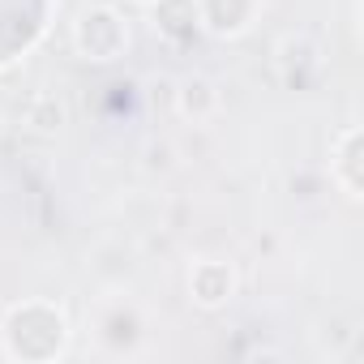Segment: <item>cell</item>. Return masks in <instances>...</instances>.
<instances>
[{
  "instance_id": "7",
  "label": "cell",
  "mask_w": 364,
  "mask_h": 364,
  "mask_svg": "<svg viewBox=\"0 0 364 364\" xmlns=\"http://www.w3.org/2000/svg\"><path fill=\"white\" fill-rule=\"evenodd\" d=\"M176 112L185 116V120H193V124L210 120V116L219 112V90H215V82L202 77V73L180 77V86H176Z\"/></svg>"
},
{
  "instance_id": "3",
  "label": "cell",
  "mask_w": 364,
  "mask_h": 364,
  "mask_svg": "<svg viewBox=\"0 0 364 364\" xmlns=\"http://www.w3.org/2000/svg\"><path fill=\"white\" fill-rule=\"evenodd\" d=\"M232 296H236V270H232V262H223V257H198L189 266V300L198 309L215 313Z\"/></svg>"
},
{
  "instance_id": "11",
  "label": "cell",
  "mask_w": 364,
  "mask_h": 364,
  "mask_svg": "<svg viewBox=\"0 0 364 364\" xmlns=\"http://www.w3.org/2000/svg\"><path fill=\"white\" fill-rule=\"evenodd\" d=\"M0 133H5V112H0Z\"/></svg>"
},
{
  "instance_id": "5",
  "label": "cell",
  "mask_w": 364,
  "mask_h": 364,
  "mask_svg": "<svg viewBox=\"0 0 364 364\" xmlns=\"http://www.w3.org/2000/svg\"><path fill=\"white\" fill-rule=\"evenodd\" d=\"M150 22L154 31L176 43V48H185L202 35V14H198V0H150Z\"/></svg>"
},
{
  "instance_id": "10",
  "label": "cell",
  "mask_w": 364,
  "mask_h": 364,
  "mask_svg": "<svg viewBox=\"0 0 364 364\" xmlns=\"http://www.w3.org/2000/svg\"><path fill=\"white\" fill-rule=\"evenodd\" d=\"M313 60H317V48H313L304 35H287V39L279 43V69H283V73L296 65V77H300V69H309Z\"/></svg>"
},
{
  "instance_id": "4",
  "label": "cell",
  "mask_w": 364,
  "mask_h": 364,
  "mask_svg": "<svg viewBox=\"0 0 364 364\" xmlns=\"http://www.w3.org/2000/svg\"><path fill=\"white\" fill-rule=\"evenodd\" d=\"M330 176H334V185H338L351 202H360V193H364V133H360V124H347V129L334 137Z\"/></svg>"
},
{
  "instance_id": "9",
  "label": "cell",
  "mask_w": 364,
  "mask_h": 364,
  "mask_svg": "<svg viewBox=\"0 0 364 364\" xmlns=\"http://www.w3.org/2000/svg\"><path fill=\"white\" fill-rule=\"evenodd\" d=\"M65 124H69V112H65V103H60L52 90H39V95L26 103V129H31V133L56 137Z\"/></svg>"
},
{
  "instance_id": "2",
  "label": "cell",
  "mask_w": 364,
  "mask_h": 364,
  "mask_svg": "<svg viewBox=\"0 0 364 364\" xmlns=\"http://www.w3.org/2000/svg\"><path fill=\"white\" fill-rule=\"evenodd\" d=\"M73 52L90 65H112L129 52V22L112 5H86L73 22Z\"/></svg>"
},
{
  "instance_id": "1",
  "label": "cell",
  "mask_w": 364,
  "mask_h": 364,
  "mask_svg": "<svg viewBox=\"0 0 364 364\" xmlns=\"http://www.w3.org/2000/svg\"><path fill=\"white\" fill-rule=\"evenodd\" d=\"M0 330H26V338L22 334L18 338H5V351L14 360H52L69 343V321L48 300H22V304H14Z\"/></svg>"
},
{
  "instance_id": "6",
  "label": "cell",
  "mask_w": 364,
  "mask_h": 364,
  "mask_svg": "<svg viewBox=\"0 0 364 364\" xmlns=\"http://www.w3.org/2000/svg\"><path fill=\"white\" fill-rule=\"evenodd\" d=\"M198 14L202 31H210L215 39H240L257 22V0H198Z\"/></svg>"
},
{
  "instance_id": "8",
  "label": "cell",
  "mask_w": 364,
  "mask_h": 364,
  "mask_svg": "<svg viewBox=\"0 0 364 364\" xmlns=\"http://www.w3.org/2000/svg\"><path fill=\"white\" fill-rule=\"evenodd\" d=\"M99 338H103L107 351H133L137 338H141V317H137L133 309L116 304V309L103 313V321H99Z\"/></svg>"
},
{
  "instance_id": "12",
  "label": "cell",
  "mask_w": 364,
  "mask_h": 364,
  "mask_svg": "<svg viewBox=\"0 0 364 364\" xmlns=\"http://www.w3.org/2000/svg\"><path fill=\"white\" fill-rule=\"evenodd\" d=\"M137 5H150V0H137Z\"/></svg>"
}]
</instances>
